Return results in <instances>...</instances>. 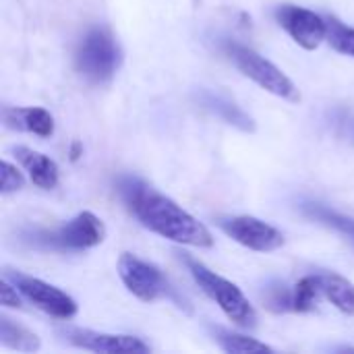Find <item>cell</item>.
Listing matches in <instances>:
<instances>
[{
    "label": "cell",
    "instance_id": "6da1fadb",
    "mask_svg": "<svg viewBox=\"0 0 354 354\" xmlns=\"http://www.w3.org/2000/svg\"><path fill=\"white\" fill-rule=\"evenodd\" d=\"M116 193L124 207L151 232L178 245L212 249V232L176 201L156 191L139 176H120Z\"/></svg>",
    "mask_w": 354,
    "mask_h": 354
},
{
    "label": "cell",
    "instance_id": "7a4b0ae2",
    "mask_svg": "<svg viewBox=\"0 0 354 354\" xmlns=\"http://www.w3.org/2000/svg\"><path fill=\"white\" fill-rule=\"evenodd\" d=\"M183 261L187 263L191 276L195 278V282L199 284V288L224 311V315L241 330H251L257 326V313L253 309V305L249 303V299L243 295V290L232 284L230 280L218 276L216 272H212L207 266H203L201 261L189 257V255H180Z\"/></svg>",
    "mask_w": 354,
    "mask_h": 354
},
{
    "label": "cell",
    "instance_id": "3957f363",
    "mask_svg": "<svg viewBox=\"0 0 354 354\" xmlns=\"http://www.w3.org/2000/svg\"><path fill=\"white\" fill-rule=\"evenodd\" d=\"M120 62L122 50L108 27H91L75 48V68L93 85L112 81Z\"/></svg>",
    "mask_w": 354,
    "mask_h": 354
},
{
    "label": "cell",
    "instance_id": "277c9868",
    "mask_svg": "<svg viewBox=\"0 0 354 354\" xmlns=\"http://www.w3.org/2000/svg\"><path fill=\"white\" fill-rule=\"evenodd\" d=\"M118 276L127 286V290L139 301L153 303L158 299H168L185 313H193L189 301L172 286V282L153 263H147L137 255L122 253L118 259Z\"/></svg>",
    "mask_w": 354,
    "mask_h": 354
},
{
    "label": "cell",
    "instance_id": "5b68a950",
    "mask_svg": "<svg viewBox=\"0 0 354 354\" xmlns=\"http://www.w3.org/2000/svg\"><path fill=\"white\" fill-rule=\"evenodd\" d=\"M224 54L228 56V60L245 75L249 77L253 83H257L261 89L288 100V102H299L301 93L297 89V85L290 81V77H286L274 62H270L268 58H263L261 54H257L253 48L243 46L239 41L226 39L222 44Z\"/></svg>",
    "mask_w": 354,
    "mask_h": 354
},
{
    "label": "cell",
    "instance_id": "8992f818",
    "mask_svg": "<svg viewBox=\"0 0 354 354\" xmlns=\"http://www.w3.org/2000/svg\"><path fill=\"white\" fill-rule=\"evenodd\" d=\"M106 239V226L104 222L91 214L81 212L66 224L54 228V230H37L27 241L37 249H50V251H87L97 245H102Z\"/></svg>",
    "mask_w": 354,
    "mask_h": 354
},
{
    "label": "cell",
    "instance_id": "52a82bcc",
    "mask_svg": "<svg viewBox=\"0 0 354 354\" xmlns=\"http://www.w3.org/2000/svg\"><path fill=\"white\" fill-rule=\"evenodd\" d=\"M2 278H6L8 282L15 284V288L39 311H44L50 317L56 319H71L77 315V303L60 288L33 278V276H25L21 272L15 270H4Z\"/></svg>",
    "mask_w": 354,
    "mask_h": 354
},
{
    "label": "cell",
    "instance_id": "ba28073f",
    "mask_svg": "<svg viewBox=\"0 0 354 354\" xmlns=\"http://www.w3.org/2000/svg\"><path fill=\"white\" fill-rule=\"evenodd\" d=\"M278 25L305 50H317L324 39H328V19L317 15L315 10L282 4L274 10Z\"/></svg>",
    "mask_w": 354,
    "mask_h": 354
},
{
    "label": "cell",
    "instance_id": "9c48e42d",
    "mask_svg": "<svg viewBox=\"0 0 354 354\" xmlns=\"http://www.w3.org/2000/svg\"><path fill=\"white\" fill-rule=\"evenodd\" d=\"M220 230L226 232L239 245L257 251V253H272L284 245V236L278 228L270 226L268 222L253 218V216H234L222 218L218 222Z\"/></svg>",
    "mask_w": 354,
    "mask_h": 354
},
{
    "label": "cell",
    "instance_id": "30bf717a",
    "mask_svg": "<svg viewBox=\"0 0 354 354\" xmlns=\"http://www.w3.org/2000/svg\"><path fill=\"white\" fill-rule=\"evenodd\" d=\"M60 336L83 351L91 353H149V344H145L141 338L135 336H124V334H104V332H93V330H81V328H62Z\"/></svg>",
    "mask_w": 354,
    "mask_h": 354
},
{
    "label": "cell",
    "instance_id": "8fae6325",
    "mask_svg": "<svg viewBox=\"0 0 354 354\" xmlns=\"http://www.w3.org/2000/svg\"><path fill=\"white\" fill-rule=\"evenodd\" d=\"M2 122L6 129L31 133L37 137L54 135V116L46 108L37 106H4Z\"/></svg>",
    "mask_w": 354,
    "mask_h": 354
},
{
    "label": "cell",
    "instance_id": "7c38bea8",
    "mask_svg": "<svg viewBox=\"0 0 354 354\" xmlns=\"http://www.w3.org/2000/svg\"><path fill=\"white\" fill-rule=\"evenodd\" d=\"M12 153L17 158V162L25 168V172L29 174L31 183L44 191H52L58 185V164L54 160H50L48 156L25 147V145H17L12 147Z\"/></svg>",
    "mask_w": 354,
    "mask_h": 354
},
{
    "label": "cell",
    "instance_id": "4fadbf2b",
    "mask_svg": "<svg viewBox=\"0 0 354 354\" xmlns=\"http://www.w3.org/2000/svg\"><path fill=\"white\" fill-rule=\"evenodd\" d=\"M199 102L205 110H209L212 114H216L218 118H222L224 122L236 127L239 131L243 133H253L255 131V120L239 106L234 104L232 100L220 95V93H214V91H199Z\"/></svg>",
    "mask_w": 354,
    "mask_h": 354
},
{
    "label": "cell",
    "instance_id": "5bb4252c",
    "mask_svg": "<svg viewBox=\"0 0 354 354\" xmlns=\"http://www.w3.org/2000/svg\"><path fill=\"white\" fill-rule=\"evenodd\" d=\"M0 344L17 353H37L41 348L37 334L4 313L0 315Z\"/></svg>",
    "mask_w": 354,
    "mask_h": 354
},
{
    "label": "cell",
    "instance_id": "9a60e30c",
    "mask_svg": "<svg viewBox=\"0 0 354 354\" xmlns=\"http://www.w3.org/2000/svg\"><path fill=\"white\" fill-rule=\"evenodd\" d=\"M324 297L344 315H354V284L338 274H319Z\"/></svg>",
    "mask_w": 354,
    "mask_h": 354
},
{
    "label": "cell",
    "instance_id": "2e32d148",
    "mask_svg": "<svg viewBox=\"0 0 354 354\" xmlns=\"http://www.w3.org/2000/svg\"><path fill=\"white\" fill-rule=\"evenodd\" d=\"M212 334H214V340L220 344V348L230 354L274 353L272 346H268V344H263V342H259L255 338H249V336L224 330V328H212Z\"/></svg>",
    "mask_w": 354,
    "mask_h": 354
},
{
    "label": "cell",
    "instance_id": "e0dca14e",
    "mask_svg": "<svg viewBox=\"0 0 354 354\" xmlns=\"http://www.w3.org/2000/svg\"><path fill=\"white\" fill-rule=\"evenodd\" d=\"M301 212L309 220H315V222H319V224H324L328 228H334L340 234H344L351 241H354V220H351V218H346V216H342V214H338V212H334V209H330V207H326L322 203H303Z\"/></svg>",
    "mask_w": 354,
    "mask_h": 354
},
{
    "label": "cell",
    "instance_id": "ac0fdd59",
    "mask_svg": "<svg viewBox=\"0 0 354 354\" xmlns=\"http://www.w3.org/2000/svg\"><path fill=\"white\" fill-rule=\"evenodd\" d=\"M322 297H324V292H322L319 274L301 278L295 284V313H309V311H313Z\"/></svg>",
    "mask_w": 354,
    "mask_h": 354
},
{
    "label": "cell",
    "instance_id": "d6986e66",
    "mask_svg": "<svg viewBox=\"0 0 354 354\" xmlns=\"http://www.w3.org/2000/svg\"><path fill=\"white\" fill-rule=\"evenodd\" d=\"M326 19H328V44L332 46V50L354 58V27L342 23L332 15H328Z\"/></svg>",
    "mask_w": 354,
    "mask_h": 354
},
{
    "label": "cell",
    "instance_id": "ffe728a7",
    "mask_svg": "<svg viewBox=\"0 0 354 354\" xmlns=\"http://www.w3.org/2000/svg\"><path fill=\"white\" fill-rule=\"evenodd\" d=\"M266 309L272 313H295V288L282 282H272L263 292Z\"/></svg>",
    "mask_w": 354,
    "mask_h": 354
},
{
    "label": "cell",
    "instance_id": "44dd1931",
    "mask_svg": "<svg viewBox=\"0 0 354 354\" xmlns=\"http://www.w3.org/2000/svg\"><path fill=\"white\" fill-rule=\"evenodd\" d=\"M23 185H25V178H23V174L19 172V168L15 166V164H10V162H2V178H0V191L4 193V195H8V193H15V191H21L23 189Z\"/></svg>",
    "mask_w": 354,
    "mask_h": 354
},
{
    "label": "cell",
    "instance_id": "7402d4cb",
    "mask_svg": "<svg viewBox=\"0 0 354 354\" xmlns=\"http://www.w3.org/2000/svg\"><path fill=\"white\" fill-rule=\"evenodd\" d=\"M332 127L338 137L354 143V114L346 110H336L332 114Z\"/></svg>",
    "mask_w": 354,
    "mask_h": 354
},
{
    "label": "cell",
    "instance_id": "603a6c76",
    "mask_svg": "<svg viewBox=\"0 0 354 354\" xmlns=\"http://www.w3.org/2000/svg\"><path fill=\"white\" fill-rule=\"evenodd\" d=\"M21 292L15 288L12 282H8L6 278H2V290H0V301L4 307H12V309H21Z\"/></svg>",
    "mask_w": 354,
    "mask_h": 354
},
{
    "label": "cell",
    "instance_id": "cb8c5ba5",
    "mask_svg": "<svg viewBox=\"0 0 354 354\" xmlns=\"http://www.w3.org/2000/svg\"><path fill=\"white\" fill-rule=\"evenodd\" d=\"M81 156H83V145H81L79 141H75V143L71 145V160H73V162H77Z\"/></svg>",
    "mask_w": 354,
    "mask_h": 354
}]
</instances>
